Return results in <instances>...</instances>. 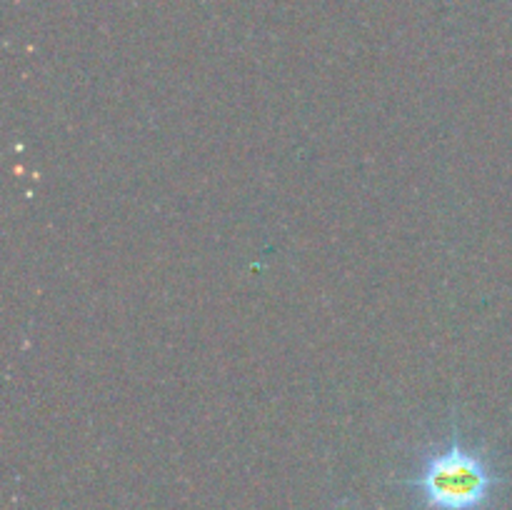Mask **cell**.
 Returning a JSON list of instances; mask_svg holds the SVG:
<instances>
[{
	"label": "cell",
	"mask_w": 512,
	"mask_h": 510,
	"mask_svg": "<svg viewBox=\"0 0 512 510\" xmlns=\"http://www.w3.org/2000/svg\"><path fill=\"white\" fill-rule=\"evenodd\" d=\"M503 483L493 460L465 443L455 425L443 445L425 450L415 475L405 480L423 510H483Z\"/></svg>",
	"instance_id": "1"
}]
</instances>
